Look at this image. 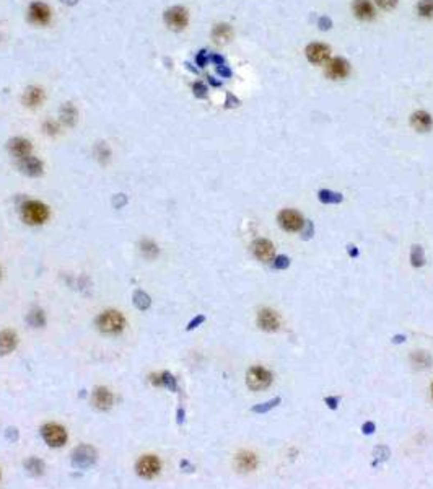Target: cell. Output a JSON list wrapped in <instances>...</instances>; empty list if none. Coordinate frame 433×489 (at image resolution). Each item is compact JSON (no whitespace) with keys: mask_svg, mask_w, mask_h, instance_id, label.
<instances>
[{"mask_svg":"<svg viewBox=\"0 0 433 489\" xmlns=\"http://www.w3.org/2000/svg\"><path fill=\"white\" fill-rule=\"evenodd\" d=\"M97 326L101 333L106 334H116L121 333L126 326V320L121 315L119 312L116 310H108L97 318Z\"/></svg>","mask_w":433,"mask_h":489,"instance_id":"6da1fadb","label":"cell"},{"mask_svg":"<svg viewBox=\"0 0 433 489\" xmlns=\"http://www.w3.org/2000/svg\"><path fill=\"white\" fill-rule=\"evenodd\" d=\"M23 220L29 225H41L47 220L49 209L39 201H28L23 206Z\"/></svg>","mask_w":433,"mask_h":489,"instance_id":"7a4b0ae2","label":"cell"},{"mask_svg":"<svg viewBox=\"0 0 433 489\" xmlns=\"http://www.w3.org/2000/svg\"><path fill=\"white\" fill-rule=\"evenodd\" d=\"M97 458H98L97 450L90 447V445H80V447H77L72 452V465L80 470L90 468L97 462Z\"/></svg>","mask_w":433,"mask_h":489,"instance_id":"3957f363","label":"cell"},{"mask_svg":"<svg viewBox=\"0 0 433 489\" xmlns=\"http://www.w3.org/2000/svg\"><path fill=\"white\" fill-rule=\"evenodd\" d=\"M165 23L173 31H181L187 26L189 15L184 7H171L165 12Z\"/></svg>","mask_w":433,"mask_h":489,"instance_id":"277c9868","label":"cell"},{"mask_svg":"<svg viewBox=\"0 0 433 489\" xmlns=\"http://www.w3.org/2000/svg\"><path fill=\"white\" fill-rule=\"evenodd\" d=\"M272 382V375H270V372L262 369V367H253L248 370V375H246V383L251 390L254 391H259L267 388Z\"/></svg>","mask_w":433,"mask_h":489,"instance_id":"5b68a950","label":"cell"},{"mask_svg":"<svg viewBox=\"0 0 433 489\" xmlns=\"http://www.w3.org/2000/svg\"><path fill=\"white\" fill-rule=\"evenodd\" d=\"M41 435L44 442H46L49 447H62L67 440V432H65V429L59 424H46L42 426L41 429Z\"/></svg>","mask_w":433,"mask_h":489,"instance_id":"8992f818","label":"cell"},{"mask_svg":"<svg viewBox=\"0 0 433 489\" xmlns=\"http://www.w3.org/2000/svg\"><path fill=\"white\" fill-rule=\"evenodd\" d=\"M135 470H137V474H138V476L150 479V478L157 476V474L160 473V470H161V463H160V460H158L155 455H145V457H142V458L137 462Z\"/></svg>","mask_w":433,"mask_h":489,"instance_id":"52a82bcc","label":"cell"},{"mask_svg":"<svg viewBox=\"0 0 433 489\" xmlns=\"http://www.w3.org/2000/svg\"><path fill=\"white\" fill-rule=\"evenodd\" d=\"M29 21L36 25H47L51 20V9L42 2H33L28 10Z\"/></svg>","mask_w":433,"mask_h":489,"instance_id":"ba28073f","label":"cell"},{"mask_svg":"<svg viewBox=\"0 0 433 489\" xmlns=\"http://www.w3.org/2000/svg\"><path fill=\"white\" fill-rule=\"evenodd\" d=\"M278 222L287 232H297L303 227V217L297 210H282L278 214Z\"/></svg>","mask_w":433,"mask_h":489,"instance_id":"9c48e42d","label":"cell"},{"mask_svg":"<svg viewBox=\"0 0 433 489\" xmlns=\"http://www.w3.org/2000/svg\"><path fill=\"white\" fill-rule=\"evenodd\" d=\"M91 401H93V406L97 408V410L108 411L114 403V396L108 388H105V386H98V388H94V391H93Z\"/></svg>","mask_w":433,"mask_h":489,"instance_id":"30bf717a","label":"cell"},{"mask_svg":"<svg viewBox=\"0 0 433 489\" xmlns=\"http://www.w3.org/2000/svg\"><path fill=\"white\" fill-rule=\"evenodd\" d=\"M18 168L23 171L25 174H28V176H33V178L34 176H41V174H42V162L36 158V157L28 155L25 158H20Z\"/></svg>","mask_w":433,"mask_h":489,"instance_id":"8fae6325","label":"cell"},{"mask_svg":"<svg viewBox=\"0 0 433 489\" xmlns=\"http://www.w3.org/2000/svg\"><path fill=\"white\" fill-rule=\"evenodd\" d=\"M31 142L28 141V139H23V137H15L12 139V141L9 142V150L13 157H17L18 160L20 158H25L28 157L29 153H31Z\"/></svg>","mask_w":433,"mask_h":489,"instance_id":"7c38bea8","label":"cell"},{"mask_svg":"<svg viewBox=\"0 0 433 489\" xmlns=\"http://www.w3.org/2000/svg\"><path fill=\"white\" fill-rule=\"evenodd\" d=\"M329 54H331L329 48L324 46V45H319V42H314V45H310L306 48V56L313 64H324V62H327Z\"/></svg>","mask_w":433,"mask_h":489,"instance_id":"4fadbf2b","label":"cell"},{"mask_svg":"<svg viewBox=\"0 0 433 489\" xmlns=\"http://www.w3.org/2000/svg\"><path fill=\"white\" fill-rule=\"evenodd\" d=\"M327 75L332 80L346 78L349 75V62L341 59V57H335L327 64Z\"/></svg>","mask_w":433,"mask_h":489,"instance_id":"5bb4252c","label":"cell"},{"mask_svg":"<svg viewBox=\"0 0 433 489\" xmlns=\"http://www.w3.org/2000/svg\"><path fill=\"white\" fill-rule=\"evenodd\" d=\"M253 253L259 261H270L274 258V246L269 240H258L253 245Z\"/></svg>","mask_w":433,"mask_h":489,"instance_id":"9a60e30c","label":"cell"},{"mask_svg":"<svg viewBox=\"0 0 433 489\" xmlns=\"http://www.w3.org/2000/svg\"><path fill=\"white\" fill-rule=\"evenodd\" d=\"M258 323H259V326L262 328V330H266V331H275L277 328H278V325H280V321H278V317L275 315L272 310L264 308V310L259 312Z\"/></svg>","mask_w":433,"mask_h":489,"instance_id":"2e32d148","label":"cell"},{"mask_svg":"<svg viewBox=\"0 0 433 489\" xmlns=\"http://www.w3.org/2000/svg\"><path fill=\"white\" fill-rule=\"evenodd\" d=\"M18 344V336L15 331H2L0 333V355H7L12 351H15V347Z\"/></svg>","mask_w":433,"mask_h":489,"instance_id":"e0dca14e","label":"cell"},{"mask_svg":"<svg viewBox=\"0 0 433 489\" xmlns=\"http://www.w3.org/2000/svg\"><path fill=\"white\" fill-rule=\"evenodd\" d=\"M44 101V92L39 88V86H28L23 93V105H26L28 108H36V106H41V103Z\"/></svg>","mask_w":433,"mask_h":489,"instance_id":"ac0fdd59","label":"cell"},{"mask_svg":"<svg viewBox=\"0 0 433 489\" xmlns=\"http://www.w3.org/2000/svg\"><path fill=\"white\" fill-rule=\"evenodd\" d=\"M233 36V30L230 25L226 23H220L215 25V28L212 30V38L217 42V45H225V42H228Z\"/></svg>","mask_w":433,"mask_h":489,"instance_id":"d6986e66","label":"cell"},{"mask_svg":"<svg viewBox=\"0 0 433 489\" xmlns=\"http://www.w3.org/2000/svg\"><path fill=\"white\" fill-rule=\"evenodd\" d=\"M354 12L360 20H371L375 17V10H373V5L368 0H355Z\"/></svg>","mask_w":433,"mask_h":489,"instance_id":"ffe728a7","label":"cell"},{"mask_svg":"<svg viewBox=\"0 0 433 489\" xmlns=\"http://www.w3.org/2000/svg\"><path fill=\"white\" fill-rule=\"evenodd\" d=\"M412 126H414V129L420 130V132H427V130L431 127L430 114L425 111H419V113L412 114Z\"/></svg>","mask_w":433,"mask_h":489,"instance_id":"44dd1931","label":"cell"},{"mask_svg":"<svg viewBox=\"0 0 433 489\" xmlns=\"http://www.w3.org/2000/svg\"><path fill=\"white\" fill-rule=\"evenodd\" d=\"M61 121L69 127H72L73 124L77 122V109L72 103H64L62 105V108H61Z\"/></svg>","mask_w":433,"mask_h":489,"instance_id":"7402d4cb","label":"cell"},{"mask_svg":"<svg viewBox=\"0 0 433 489\" xmlns=\"http://www.w3.org/2000/svg\"><path fill=\"white\" fill-rule=\"evenodd\" d=\"M236 463H238V468L243 470V471H251L256 468V465H258V460L253 454H249V452H243V454H239L236 458Z\"/></svg>","mask_w":433,"mask_h":489,"instance_id":"603a6c76","label":"cell"},{"mask_svg":"<svg viewBox=\"0 0 433 489\" xmlns=\"http://www.w3.org/2000/svg\"><path fill=\"white\" fill-rule=\"evenodd\" d=\"M132 302H134L135 308L138 310H149L150 305H152V298L149 297V294H145L143 290H135L134 295H132Z\"/></svg>","mask_w":433,"mask_h":489,"instance_id":"cb8c5ba5","label":"cell"},{"mask_svg":"<svg viewBox=\"0 0 433 489\" xmlns=\"http://www.w3.org/2000/svg\"><path fill=\"white\" fill-rule=\"evenodd\" d=\"M44 462L39 458H28L26 462H25V470L29 473V474H33V476H41V474L44 473Z\"/></svg>","mask_w":433,"mask_h":489,"instance_id":"d4e9b609","label":"cell"},{"mask_svg":"<svg viewBox=\"0 0 433 489\" xmlns=\"http://www.w3.org/2000/svg\"><path fill=\"white\" fill-rule=\"evenodd\" d=\"M94 157L98 158V162L108 163L109 157H111V150H109L106 142H98L97 145H94Z\"/></svg>","mask_w":433,"mask_h":489,"instance_id":"484cf974","label":"cell"},{"mask_svg":"<svg viewBox=\"0 0 433 489\" xmlns=\"http://www.w3.org/2000/svg\"><path fill=\"white\" fill-rule=\"evenodd\" d=\"M140 250L145 254V258H149V259H153L158 256V246L155 242H152V240H143V242L140 243Z\"/></svg>","mask_w":433,"mask_h":489,"instance_id":"4316f807","label":"cell"},{"mask_svg":"<svg viewBox=\"0 0 433 489\" xmlns=\"http://www.w3.org/2000/svg\"><path fill=\"white\" fill-rule=\"evenodd\" d=\"M342 199H344L342 194H339V193L327 191V189L319 191V201L324 204H339V202H342Z\"/></svg>","mask_w":433,"mask_h":489,"instance_id":"83f0119b","label":"cell"},{"mask_svg":"<svg viewBox=\"0 0 433 489\" xmlns=\"http://www.w3.org/2000/svg\"><path fill=\"white\" fill-rule=\"evenodd\" d=\"M28 323L31 325L33 328H42L46 325V317H44L42 310H33L31 313L28 315Z\"/></svg>","mask_w":433,"mask_h":489,"instance_id":"f1b7e54d","label":"cell"},{"mask_svg":"<svg viewBox=\"0 0 433 489\" xmlns=\"http://www.w3.org/2000/svg\"><path fill=\"white\" fill-rule=\"evenodd\" d=\"M410 261H412V264H414L415 268L423 266L425 256H423V250H422V246H419V245L412 246V254H410Z\"/></svg>","mask_w":433,"mask_h":489,"instance_id":"f546056e","label":"cell"},{"mask_svg":"<svg viewBox=\"0 0 433 489\" xmlns=\"http://www.w3.org/2000/svg\"><path fill=\"white\" fill-rule=\"evenodd\" d=\"M161 377V386H165L170 391H176L178 390V383H176V378L170 374V372H163V374H160Z\"/></svg>","mask_w":433,"mask_h":489,"instance_id":"4dcf8cb0","label":"cell"},{"mask_svg":"<svg viewBox=\"0 0 433 489\" xmlns=\"http://www.w3.org/2000/svg\"><path fill=\"white\" fill-rule=\"evenodd\" d=\"M419 13L425 18L433 17V0H422L419 4Z\"/></svg>","mask_w":433,"mask_h":489,"instance_id":"1f68e13d","label":"cell"},{"mask_svg":"<svg viewBox=\"0 0 433 489\" xmlns=\"http://www.w3.org/2000/svg\"><path fill=\"white\" fill-rule=\"evenodd\" d=\"M278 403H280V398H275V399H270L269 403H262V405H258V406H254L253 408V413H258V414H262V413H267L270 411L272 408H275Z\"/></svg>","mask_w":433,"mask_h":489,"instance_id":"d6a6232c","label":"cell"},{"mask_svg":"<svg viewBox=\"0 0 433 489\" xmlns=\"http://www.w3.org/2000/svg\"><path fill=\"white\" fill-rule=\"evenodd\" d=\"M42 130L47 136H56L59 132V124L56 121H46V122H44V126H42Z\"/></svg>","mask_w":433,"mask_h":489,"instance_id":"836d02e7","label":"cell"},{"mask_svg":"<svg viewBox=\"0 0 433 489\" xmlns=\"http://www.w3.org/2000/svg\"><path fill=\"white\" fill-rule=\"evenodd\" d=\"M193 92H194V95L197 98H205V97H207V86H205L202 82H196L193 85Z\"/></svg>","mask_w":433,"mask_h":489,"instance_id":"e575fe53","label":"cell"},{"mask_svg":"<svg viewBox=\"0 0 433 489\" xmlns=\"http://www.w3.org/2000/svg\"><path fill=\"white\" fill-rule=\"evenodd\" d=\"M290 266V259L287 256H277L275 262H274V268L277 269H287Z\"/></svg>","mask_w":433,"mask_h":489,"instance_id":"d590c367","label":"cell"},{"mask_svg":"<svg viewBox=\"0 0 433 489\" xmlns=\"http://www.w3.org/2000/svg\"><path fill=\"white\" fill-rule=\"evenodd\" d=\"M113 204H114L116 209H122L127 204V196L126 194H117L116 198L113 199Z\"/></svg>","mask_w":433,"mask_h":489,"instance_id":"8d00e7d4","label":"cell"},{"mask_svg":"<svg viewBox=\"0 0 433 489\" xmlns=\"http://www.w3.org/2000/svg\"><path fill=\"white\" fill-rule=\"evenodd\" d=\"M204 321H205V317H204V315H197L194 320H190V321H189V325H187V331L194 330V328H197L199 325H202Z\"/></svg>","mask_w":433,"mask_h":489,"instance_id":"74e56055","label":"cell"},{"mask_svg":"<svg viewBox=\"0 0 433 489\" xmlns=\"http://www.w3.org/2000/svg\"><path fill=\"white\" fill-rule=\"evenodd\" d=\"M376 4L381 7V9H384V10H391L396 7V4H398V0H376Z\"/></svg>","mask_w":433,"mask_h":489,"instance_id":"f35d334b","label":"cell"},{"mask_svg":"<svg viewBox=\"0 0 433 489\" xmlns=\"http://www.w3.org/2000/svg\"><path fill=\"white\" fill-rule=\"evenodd\" d=\"M196 62L199 67H205V65H207V53H205V51H201L196 57Z\"/></svg>","mask_w":433,"mask_h":489,"instance_id":"ab89813d","label":"cell"},{"mask_svg":"<svg viewBox=\"0 0 433 489\" xmlns=\"http://www.w3.org/2000/svg\"><path fill=\"white\" fill-rule=\"evenodd\" d=\"M5 435H7V439L12 440V442H17L18 440V430L15 429V427H9V429H7Z\"/></svg>","mask_w":433,"mask_h":489,"instance_id":"60d3db41","label":"cell"},{"mask_svg":"<svg viewBox=\"0 0 433 489\" xmlns=\"http://www.w3.org/2000/svg\"><path fill=\"white\" fill-rule=\"evenodd\" d=\"M217 72L222 77H231V70L228 67H225V64L223 65H217Z\"/></svg>","mask_w":433,"mask_h":489,"instance_id":"b9f144b4","label":"cell"},{"mask_svg":"<svg viewBox=\"0 0 433 489\" xmlns=\"http://www.w3.org/2000/svg\"><path fill=\"white\" fill-rule=\"evenodd\" d=\"M238 105H239V101H238L236 98H234L231 93L226 95V106L231 108V106H238Z\"/></svg>","mask_w":433,"mask_h":489,"instance_id":"7bdbcfd3","label":"cell"},{"mask_svg":"<svg viewBox=\"0 0 433 489\" xmlns=\"http://www.w3.org/2000/svg\"><path fill=\"white\" fill-rule=\"evenodd\" d=\"M375 432V424L373 422H366L363 424V434H373Z\"/></svg>","mask_w":433,"mask_h":489,"instance_id":"ee69618b","label":"cell"},{"mask_svg":"<svg viewBox=\"0 0 433 489\" xmlns=\"http://www.w3.org/2000/svg\"><path fill=\"white\" fill-rule=\"evenodd\" d=\"M319 26H321V30H327V28H331V20L321 18L319 20Z\"/></svg>","mask_w":433,"mask_h":489,"instance_id":"f6af8a7d","label":"cell"},{"mask_svg":"<svg viewBox=\"0 0 433 489\" xmlns=\"http://www.w3.org/2000/svg\"><path fill=\"white\" fill-rule=\"evenodd\" d=\"M349 254H350L352 258H357V256H358V250H357V246L349 245Z\"/></svg>","mask_w":433,"mask_h":489,"instance_id":"bcb514c9","label":"cell"},{"mask_svg":"<svg viewBox=\"0 0 433 489\" xmlns=\"http://www.w3.org/2000/svg\"><path fill=\"white\" fill-rule=\"evenodd\" d=\"M212 61H214L217 65H223V64H225L223 57H222V56H217V54H215V56H212Z\"/></svg>","mask_w":433,"mask_h":489,"instance_id":"7dc6e473","label":"cell"},{"mask_svg":"<svg viewBox=\"0 0 433 489\" xmlns=\"http://www.w3.org/2000/svg\"><path fill=\"white\" fill-rule=\"evenodd\" d=\"M337 401H339L337 398H327V399H326V403H327L329 406H331L332 410H335V408H337Z\"/></svg>","mask_w":433,"mask_h":489,"instance_id":"c3c4849f","label":"cell"},{"mask_svg":"<svg viewBox=\"0 0 433 489\" xmlns=\"http://www.w3.org/2000/svg\"><path fill=\"white\" fill-rule=\"evenodd\" d=\"M184 422V410H178V424Z\"/></svg>","mask_w":433,"mask_h":489,"instance_id":"681fc988","label":"cell"},{"mask_svg":"<svg viewBox=\"0 0 433 489\" xmlns=\"http://www.w3.org/2000/svg\"><path fill=\"white\" fill-rule=\"evenodd\" d=\"M311 233H313V225H311V222H308V230H306L305 238H310V237H311Z\"/></svg>","mask_w":433,"mask_h":489,"instance_id":"f907efd6","label":"cell"},{"mask_svg":"<svg viewBox=\"0 0 433 489\" xmlns=\"http://www.w3.org/2000/svg\"><path fill=\"white\" fill-rule=\"evenodd\" d=\"M61 2L67 4V5H75V4L78 2V0H61Z\"/></svg>","mask_w":433,"mask_h":489,"instance_id":"816d5d0a","label":"cell"},{"mask_svg":"<svg viewBox=\"0 0 433 489\" xmlns=\"http://www.w3.org/2000/svg\"><path fill=\"white\" fill-rule=\"evenodd\" d=\"M207 78H209V82H210L212 85H214V86H220V82H217V80H214L212 77H207Z\"/></svg>","mask_w":433,"mask_h":489,"instance_id":"f5cc1de1","label":"cell"},{"mask_svg":"<svg viewBox=\"0 0 433 489\" xmlns=\"http://www.w3.org/2000/svg\"><path fill=\"white\" fill-rule=\"evenodd\" d=\"M393 341H394V342H402V341H404V336H396Z\"/></svg>","mask_w":433,"mask_h":489,"instance_id":"db71d44e","label":"cell"},{"mask_svg":"<svg viewBox=\"0 0 433 489\" xmlns=\"http://www.w3.org/2000/svg\"><path fill=\"white\" fill-rule=\"evenodd\" d=\"M0 277H2V268H0Z\"/></svg>","mask_w":433,"mask_h":489,"instance_id":"11a10c76","label":"cell"},{"mask_svg":"<svg viewBox=\"0 0 433 489\" xmlns=\"http://www.w3.org/2000/svg\"><path fill=\"white\" fill-rule=\"evenodd\" d=\"M431 393H433V386H431Z\"/></svg>","mask_w":433,"mask_h":489,"instance_id":"9f6ffc18","label":"cell"}]
</instances>
